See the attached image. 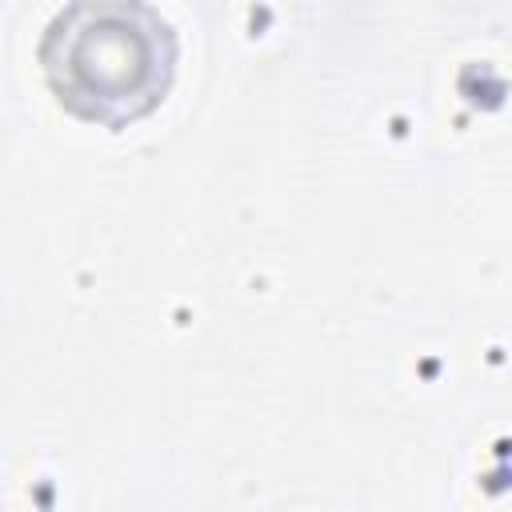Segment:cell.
Listing matches in <instances>:
<instances>
[{
	"mask_svg": "<svg viewBox=\"0 0 512 512\" xmlns=\"http://www.w3.org/2000/svg\"><path fill=\"white\" fill-rule=\"evenodd\" d=\"M52 92L80 116L124 124L144 116L172 76V32L144 4H72L44 36Z\"/></svg>",
	"mask_w": 512,
	"mask_h": 512,
	"instance_id": "1",
	"label": "cell"
}]
</instances>
